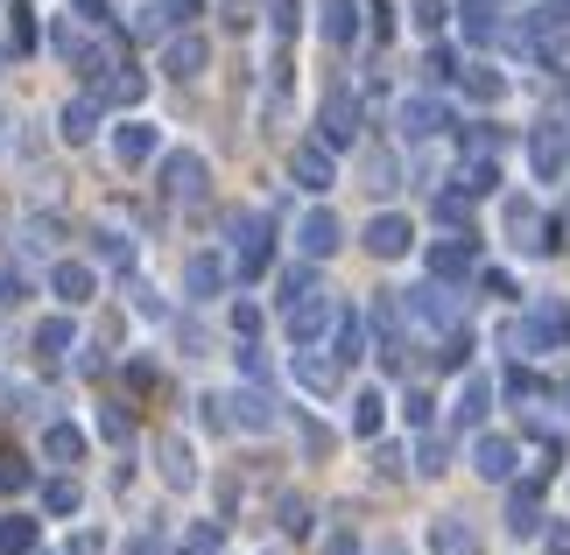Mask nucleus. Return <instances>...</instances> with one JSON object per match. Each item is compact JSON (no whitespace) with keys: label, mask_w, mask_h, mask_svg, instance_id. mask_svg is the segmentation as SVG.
<instances>
[{"label":"nucleus","mask_w":570,"mask_h":555,"mask_svg":"<svg viewBox=\"0 0 570 555\" xmlns=\"http://www.w3.org/2000/svg\"><path fill=\"white\" fill-rule=\"evenodd\" d=\"M500 218H508V232H514V247H529V254H542V247H557V226H542V218H535V205H529V197H508V211H500Z\"/></svg>","instance_id":"nucleus-10"},{"label":"nucleus","mask_w":570,"mask_h":555,"mask_svg":"<svg viewBox=\"0 0 570 555\" xmlns=\"http://www.w3.org/2000/svg\"><path fill=\"white\" fill-rule=\"evenodd\" d=\"M282 535H311V506L303 499H282Z\"/></svg>","instance_id":"nucleus-42"},{"label":"nucleus","mask_w":570,"mask_h":555,"mask_svg":"<svg viewBox=\"0 0 570 555\" xmlns=\"http://www.w3.org/2000/svg\"><path fill=\"white\" fill-rule=\"evenodd\" d=\"M282 317H289V338H296V345H317L324 330H332V317H338V303H332V296H317V288H311V296L282 303Z\"/></svg>","instance_id":"nucleus-4"},{"label":"nucleus","mask_w":570,"mask_h":555,"mask_svg":"<svg viewBox=\"0 0 570 555\" xmlns=\"http://www.w3.org/2000/svg\"><path fill=\"white\" fill-rule=\"evenodd\" d=\"M409 8H415V29H423V36L444 29V0H409Z\"/></svg>","instance_id":"nucleus-43"},{"label":"nucleus","mask_w":570,"mask_h":555,"mask_svg":"<svg viewBox=\"0 0 570 555\" xmlns=\"http://www.w3.org/2000/svg\"><path fill=\"white\" fill-rule=\"evenodd\" d=\"M0 555H36V521L29 514H0Z\"/></svg>","instance_id":"nucleus-31"},{"label":"nucleus","mask_w":570,"mask_h":555,"mask_svg":"<svg viewBox=\"0 0 570 555\" xmlns=\"http://www.w3.org/2000/svg\"><path fill=\"white\" fill-rule=\"evenodd\" d=\"M233 330H239V338H254V330H261V309L239 303V309H233Z\"/></svg>","instance_id":"nucleus-50"},{"label":"nucleus","mask_w":570,"mask_h":555,"mask_svg":"<svg viewBox=\"0 0 570 555\" xmlns=\"http://www.w3.org/2000/svg\"><path fill=\"white\" fill-rule=\"evenodd\" d=\"M550 555H570V527H550Z\"/></svg>","instance_id":"nucleus-57"},{"label":"nucleus","mask_w":570,"mask_h":555,"mask_svg":"<svg viewBox=\"0 0 570 555\" xmlns=\"http://www.w3.org/2000/svg\"><path fill=\"white\" fill-rule=\"evenodd\" d=\"M472 472L479 478H514V443L508 436H479L472 443Z\"/></svg>","instance_id":"nucleus-19"},{"label":"nucleus","mask_w":570,"mask_h":555,"mask_svg":"<svg viewBox=\"0 0 570 555\" xmlns=\"http://www.w3.org/2000/svg\"><path fill=\"white\" fill-rule=\"evenodd\" d=\"M233 239H239V275H261V268H268V218H233Z\"/></svg>","instance_id":"nucleus-12"},{"label":"nucleus","mask_w":570,"mask_h":555,"mask_svg":"<svg viewBox=\"0 0 570 555\" xmlns=\"http://www.w3.org/2000/svg\"><path fill=\"white\" fill-rule=\"evenodd\" d=\"M436 218H444V226H465V197H458V190L436 197Z\"/></svg>","instance_id":"nucleus-48"},{"label":"nucleus","mask_w":570,"mask_h":555,"mask_svg":"<svg viewBox=\"0 0 570 555\" xmlns=\"http://www.w3.org/2000/svg\"><path fill=\"white\" fill-rule=\"evenodd\" d=\"M226 408H233L226 422H233V429H247V436H268L275 422H282V415H275V394L261 387V380H254V387H239V394H233Z\"/></svg>","instance_id":"nucleus-5"},{"label":"nucleus","mask_w":570,"mask_h":555,"mask_svg":"<svg viewBox=\"0 0 570 555\" xmlns=\"http://www.w3.org/2000/svg\"><path fill=\"white\" fill-rule=\"evenodd\" d=\"M324 555H360V548H353V535H332V548H324Z\"/></svg>","instance_id":"nucleus-58"},{"label":"nucleus","mask_w":570,"mask_h":555,"mask_svg":"<svg viewBox=\"0 0 570 555\" xmlns=\"http://www.w3.org/2000/svg\"><path fill=\"white\" fill-rule=\"evenodd\" d=\"M239 373H247V380H268V359H261L254 345H239Z\"/></svg>","instance_id":"nucleus-49"},{"label":"nucleus","mask_w":570,"mask_h":555,"mask_svg":"<svg viewBox=\"0 0 570 555\" xmlns=\"http://www.w3.org/2000/svg\"><path fill=\"white\" fill-rule=\"evenodd\" d=\"M402 309H409L423 330H451V324H458V296H451V281H436V275H430L423 288H409Z\"/></svg>","instance_id":"nucleus-1"},{"label":"nucleus","mask_w":570,"mask_h":555,"mask_svg":"<svg viewBox=\"0 0 570 555\" xmlns=\"http://www.w3.org/2000/svg\"><path fill=\"white\" fill-rule=\"evenodd\" d=\"M169 14H197V0H169Z\"/></svg>","instance_id":"nucleus-60"},{"label":"nucleus","mask_w":570,"mask_h":555,"mask_svg":"<svg viewBox=\"0 0 570 555\" xmlns=\"http://www.w3.org/2000/svg\"><path fill=\"white\" fill-rule=\"evenodd\" d=\"M71 8H78V21H92V29L106 21V0H71Z\"/></svg>","instance_id":"nucleus-56"},{"label":"nucleus","mask_w":570,"mask_h":555,"mask_svg":"<svg viewBox=\"0 0 570 555\" xmlns=\"http://www.w3.org/2000/svg\"><path fill=\"white\" fill-rule=\"evenodd\" d=\"M563 402H570V387H563Z\"/></svg>","instance_id":"nucleus-61"},{"label":"nucleus","mask_w":570,"mask_h":555,"mask_svg":"<svg viewBox=\"0 0 570 555\" xmlns=\"http://www.w3.org/2000/svg\"><path fill=\"white\" fill-rule=\"evenodd\" d=\"M254 21V0H226V29H247Z\"/></svg>","instance_id":"nucleus-52"},{"label":"nucleus","mask_w":570,"mask_h":555,"mask_svg":"<svg viewBox=\"0 0 570 555\" xmlns=\"http://www.w3.org/2000/svg\"><path fill=\"white\" fill-rule=\"evenodd\" d=\"M529 155H535V169H542V176H563V135H557V127H550V135H535Z\"/></svg>","instance_id":"nucleus-37"},{"label":"nucleus","mask_w":570,"mask_h":555,"mask_svg":"<svg viewBox=\"0 0 570 555\" xmlns=\"http://www.w3.org/2000/svg\"><path fill=\"white\" fill-rule=\"evenodd\" d=\"M394 184H402V169H394V155H366V190L387 197Z\"/></svg>","instance_id":"nucleus-38"},{"label":"nucleus","mask_w":570,"mask_h":555,"mask_svg":"<svg viewBox=\"0 0 570 555\" xmlns=\"http://www.w3.org/2000/svg\"><path fill=\"white\" fill-rule=\"evenodd\" d=\"M465 359H472V338H465V330L451 324V330H444V351H436V366H444V373H458Z\"/></svg>","instance_id":"nucleus-40"},{"label":"nucleus","mask_w":570,"mask_h":555,"mask_svg":"<svg viewBox=\"0 0 570 555\" xmlns=\"http://www.w3.org/2000/svg\"><path fill=\"white\" fill-rule=\"evenodd\" d=\"M156 148H163L156 120H120V127H114V162H120V169H141Z\"/></svg>","instance_id":"nucleus-7"},{"label":"nucleus","mask_w":570,"mask_h":555,"mask_svg":"<svg viewBox=\"0 0 570 555\" xmlns=\"http://www.w3.org/2000/svg\"><path fill=\"white\" fill-rule=\"evenodd\" d=\"M487 408H493V380H487V373H472V380L465 387H458V429H472V422H487Z\"/></svg>","instance_id":"nucleus-24"},{"label":"nucleus","mask_w":570,"mask_h":555,"mask_svg":"<svg viewBox=\"0 0 570 555\" xmlns=\"http://www.w3.org/2000/svg\"><path fill=\"white\" fill-rule=\"evenodd\" d=\"M493 184H500V155H472V162L458 169V190L465 197H487Z\"/></svg>","instance_id":"nucleus-29"},{"label":"nucleus","mask_w":570,"mask_h":555,"mask_svg":"<svg viewBox=\"0 0 570 555\" xmlns=\"http://www.w3.org/2000/svg\"><path fill=\"white\" fill-rule=\"evenodd\" d=\"M374 555H409V548H402V542H394V535H387V542H381V548H374Z\"/></svg>","instance_id":"nucleus-59"},{"label":"nucleus","mask_w":570,"mask_h":555,"mask_svg":"<svg viewBox=\"0 0 570 555\" xmlns=\"http://www.w3.org/2000/svg\"><path fill=\"white\" fill-rule=\"evenodd\" d=\"M135 309H141V317H163V296H156V288H141V281H135Z\"/></svg>","instance_id":"nucleus-53"},{"label":"nucleus","mask_w":570,"mask_h":555,"mask_svg":"<svg viewBox=\"0 0 570 555\" xmlns=\"http://www.w3.org/2000/svg\"><path fill=\"white\" fill-rule=\"evenodd\" d=\"M458 78H465V92H472V99H500V92H508V78H500L493 63H472V71H458Z\"/></svg>","instance_id":"nucleus-36"},{"label":"nucleus","mask_w":570,"mask_h":555,"mask_svg":"<svg viewBox=\"0 0 570 555\" xmlns=\"http://www.w3.org/2000/svg\"><path fill=\"white\" fill-rule=\"evenodd\" d=\"M381 422H387V402H381L374 387H366L360 402H353V436H381Z\"/></svg>","instance_id":"nucleus-35"},{"label":"nucleus","mask_w":570,"mask_h":555,"mask_svg":"<svg viewBox=\"0 0 570 555\" xmlns=\"http://www.w3.org/2000/svg\"><path fill=\"white\" fill-rule=\"evenodd\" d=\"M430 275L436 281H465L472 275V239H444V247H430Z\"/></svg>","instance_id":"nucleus-26"},{"label":"nucleus","mask_w":570,"mask_h":555,"mask_svg":"<svg viewBox=\"0 0 570 555\" xmlns=\"http://www.w3.org/2000/svg\"><path fill=\"white\" fill-rule=\"evenodd\" d=\"M21 296H29V281H21V268H0V309H14Z\"/></svg>","instance_id":"nucleus-44"},{"label":"nucleus","mask_w":570,"mask_h":555,"mask_svg":"<svg viewBox=\"0 0 570 555\" xmlns=\"http://www.w3.org/2000/svg\"><path fill=\"white\" fill-rule=\"evenodd\" d=\"M430 555H479V527L458 521V514L430 521Z\"/></svg>","instance_id":"nucleus-18"},{"label":"nucleus","mask_w":570,"mask_h":555,"mask_svg":"<svg viewBox=\"0 0 570 555\" xmlns=\"http://www.w3.org/2000/svg\"><path fill=\"white\" fill-rule=\"evenodd\" d=\"M85 506V493H78V478H50L42 485V514H57V521H71Z\"/></svg>","instance_id":"nucleus-33"},{"label":"nucleus","mask_w":570,"mask_h":555,"mask_svg":"<svg viewBox=\"0 0 570 555\" xmlns=\"http://www.w3.org/2000/svg\"><path fill=\"white\" fill-rule=\"evenodd\" d=\"M458 14H465V36H472V42H493V36H500V8H493V0H465Z\"/></svg>","instance_id":"nucleus-34"},{"label":"nucleus","mask_w":570,"mask_h":555,"mask_svg":"<svg viewBox=\"0 0 570 555\" xmlns=\"http://www.w3.org/2000/svg\"><path fill=\"white\" fill-rule=\"evenodd\" d=\"M156 472H163L169 493H190V485H197V457H190L184 436H156Z\"/></svg>","instance_id":"nucleus-8"},{"label":"nucleus","mask_w":570,"mask_h":555,"mask_svg":"<svg viewBox=\"0 0 570 555\" xmlns=\"http://www.w3.org/2000/svg\"><path fill=\"white\" fill-rule=\"evenodd\" d=\"M127 555H169V548H163V535H135V542H127Z\"/></svg>","instance_id":"nucleus-55"},{"label":"nucleus","mask_w":570,"mask_h":555,"mask_svg":"<svg viewBox=\"0 0 570 555\" xmlns=\"http://www.w3.org/2000/svg\"><path fill=\"white\" fill-rule=\"evenodd\" d=\"M218 288H226V260H218V254H190L184 260V296L190 303H212Z\"/></svg>","instance_id":"nucleus-15"},{"label":"nucleus","mask_w":570,"mask_h":555,"mask_svg":"<svg viewBox=\"0 0 570 555\" xmlns=\"http://www.w3.org/2000/svg\"><path fill=\"white\" fill-rule=\"evenodd\" d=\"M8 36H14V50H36V21H29V8H14V29H8Z\"/></svg>","instance_id":"nucleus-45"},{"label":"nucleus","mask_w":570,"mask_h":555,"mask_svg":"<svg viewBox=\"0 0 570 555\" xmlns=\"http://www.w3.org/2000/svg\"><path fill=\"white\" fill-rule=\"evenodd\" d=\"M21 247H29V254H57L63 247V226H57L50 211H29V218H21Z\"/></svg>","instance_id":"nucleus-27"},{"label":"nucleus","mask_w":570,"mask_h":555,"mask_svg":"<svg viewBox=\"0 0 570 555\" xmlns=\"http://www.w3.org/2000/svg\"><path fill=\"white\" fill-rule=\"evenodd\" d=\"M99 436L127 450V443H135V422H127V408H99Z\"/></svg>","instance_id":"nucleus-41"},{"label":"nucleus","mask_w":570,"mask_h":555,"mask_svg":"<svg viewBox=\"0 0 570 555\" xmlns=\"http://www.w3.org/2000/svg\"><path fill=\"white\" fill-rule=\"evenodd\" d=\"M63 555H106V535H71V548Z\"/></svg>","instance_id":"nucleus-54"},{"label":"nucleus","mask_w":570,"mask_h":555,"mask_svg":"<svg viewBox=\"0 0 570 555\" xmlns=\"http://www.w3.org/2000/svg\"><path fill=\"white\" fill-rule=\"evenodd\" d=\"M430 408H436V402H430V394H423V387H415V394H409V402H402V415L415 422V429H423V422H430Z\"/></svg>","instance_id":"nucleus-47"},{"label":"nucleus","mask_w":570,"mask_h":555,"mask_svg":"<svg viewBox=\"0 0 570 555\" xmlns=\"http://www.w3.org/2000/svg\"><path fill=\"white\" fill-rule=\"evenodd\" d=\"M317 29H324V42H353L360 36V0H317Z\"/></svg>","instance_id":"nucleus-20"},{"label":"nucleus","mask_w":570,"mask_h":555,"mask_svg":"<svg viewBox=\"0 0 570 555\" xmlns=\"http://www.w3.org/2000/svg\"><path fill=\"white\" fill-rule=\"evenodd\" d=\"M303 450H311V457H324V450H332V436H324L317 422H303Z\"/></svg>","instance_id":"nucleus-51"},{"label":"nucleus","mask_w":570,"mask_h":555,"mask_svg":"<svg viewBox=\"0 0 570 555\" xmlns=\"http://www.w3.org/2000/svg\"><path fill=\"white\" fill-rule=\"evenodd\" d=\"M317 135H324V148H353V135H360V99L345 92V85H332V92H324Z\"/></svg>","instance_id":"nucleus-3"},{"label":"nucleus","mask_w":570,"mask_h":555,"mask_svg":"<svg viewBox=\"0 0 570 555\" xmlns=\"http://www.w3.org/2000/svg\"><path fill=\"white\" fill-rule=\"evenodd\" d=\"M296 380H303V394H338V359L317 351V345H303L296 351Z\"/></svg>","instance_id":"nucleus-16"},{"label":"nucleus","mask_w":570,"mask_h":555,"mask_svg":"<svg viewBox=\"0 0 570 555\" xmlns=\"http://www.w3.org/2000/svg\"><path fill=\"white\" fill-rule=\"evenodd\" d=\"M296 247L311 254V260H324V254H338V218L324 211V205H317V211H303V226H296Z\"/></svg>","instance_id":"nucleus-17"},{"label":"nucleus","mask_w":570,"mask_h":555,"mask_svg":"<svg viewBox=\"0 0 570 555\" xmlns=\"http://www.w3.org/2000/svg\"><path fill=\"white\" fill-rule=\"evenodd\" d=\"M141 92H148V78H141V71H120V78H99V85H92V99H99V106H135Z\"/></svg>","instance_id":"nucleus-28"},{"label":"nucleus","mask_w":570,"mask_h":555,"mask_svg":"<svg viewBox=\"0 0 570 555\" xmlns=\"http://www.w3.org/2000/svg\"><path fill=\"white\" fill-rule=\"evenodd\" d=\"M92 254L106 260V268H135V239L114 232V226H99V232H92Z\"/></svg>","instance_id":"nucleus-32"},{"label":"nucleus","mask_w":570,"mask_h":555,"mask_svg":"<svg viewBox=\"0 0 570 555\" xmlns=\"http://www.w3.org/2000/svg\"><path fill=\"white\" fill-rule=\"evenodd\" d=\"M29 345L42 351V359H63V351H71V345H78V324H71V309H63V317H42Z\"/></svg>","instance_id":"nucleus-23"},{"label":"nucleus","mask_w":570,"mask_h":555,"mask_svg":"<svg viewBox=\"0 0 570 555\" xmlns=\"http://www.w3.org/2000/svg\"><path fill=\"white\" fill-rule=\"evenodd\" d=\"M415 472H423V478H436V472H451V443H444V436H430L423 450H415Z\"/></svg>","instance_id":"nucleus-39"},{"label":"nucleus","mask_w":570,"mask_h":555,"mask_svg":"<svg viewBox=\"0 0 570 555\" xmlns=\"http://www.w3.org/2000/svg\"><path fill=\"white\" fill-rule=\"evenodd\" d=\"M535 527H542V499H535V485H514V493H508V535H514V542H529Z\"/></svg>","instance_id":"nucleus-22"},{"label":"nucleus","mask_w":570,"mask_h":555,"mask_svg":"<svg viewBox=\"0 0 570 555\" xmlns=\"http://www.w3.org/2000/svg\"><path fill=\"white\" fill-rule=\"evenodd\" d=\"M394 120H402V135H409V141H430V135H444V127H451V120H444V106H436L430 92L402 99V113H394Z\"/></svg>","instance_id":"nucleus-13"},{"label":"nucleus","mask_w":570,"mask_h":555,"mask_svg":"<svg viewBox=\"0 0 570 555\" xmlns=\"http://www.w3.org/2000/svg\"><path fill=\"white\" fill-rule=\"evenodd\" d=\"M92 288H99V275L85 268V260H57V268H50V296L63 309H85V303H92Z\"/></svg>","instance_id":"nucleus-11"},{"label":"nucleus","mask_w":570,"mask_h":555,"mask_svg":"<svg viewBox=\"0 0 570 555\" xmlns=\"http://www.w3.org/2000/svg\"><path fill=\"white\" fill-rule=\"evenodd\" d=\"M296 21H303L296 0H275V36H296Z\"/></svg>","instance_id":"nucleus-46"},{"label":"nucleus","mask_w":570,"mask_h":555,"mask_svg":"<svg viewBox=\"0 0 570 555\" xmlns=\"http://www.w3.org/2000/svg\"><path fill=\"white\" fill-rule=\"evenodd\" d=\"M205 36H169V50H163V71L177 78V85H190V78H205Z\"/></svg>","instance_id":"nucleus-14"},{"label":"nucleus","mask_w":570,"mask_h":555,"mask_svg":"<svg viewBox=\"0 0 570 555\" xmlns=\"http://www.w3.org/2000/svg\"><path fill=\"white\" fill-rule=\"evenodd\" d=\"M42 457L71 472V464L85 457V429H71V422H50V429H42Z\"/></svg>","instance_id":"nucleus-25"},{"label":"nucleus","mask_w":570,"mask_h":555,"mask_svg":"<svg viewBox=\"0 0 570 555\" xmlns=\"http://www.w3.org/2000/svg\"><path fill=\"white\" fill-rule=\"evenodd\" d=\"M332 338H338V351H332L338 366H353V359H366V324H360V317H332Z\"/></svg>","instance_id":"nucleus-30"},{"label":"nucleus","mask_w":570,"mask_h":555,"mask_svg":"<svg viewBox=\"0 0 570 555\" xmlns=\"http://www.w3.org/2000/svg\"><path fill=\"white\" fill-rule=\"evenodd\" d=\"M409 247H415L409 218L402 211H374V226H366V254H374V260H402Z\"/></svg>","instance_id":"nucleus-6"},{"label":"nucleus","mask_w":570,"mask_h":555,"mask_svg":"<svg viewBox=\"0 0 570 555\" xmlns=\"http://www.w3.org/2000/svg\"><path fill=\"white\" fill-rule=\"evenodd\" d=\"M57 135L71 141V148H78V141H92V135H99V99H92V92H85V99H71V106L57 113Z\"/></svg>","instance_id":"nucleus-21"},{"label":"nucleus","mask_w":570,"mask_h":555,"mask_svg":"<svg viewBox=\"0 0 570 555\" xmlns=\"http://www.w3.org/2000/svg\"><path fill=\"white\" fill-rule=\"evenodd\" d=\"M289 176H296L303 190H332L338 184V162H332V148H324V141H303L289 155Z\"/></svg>","instance_id":"nucleus-9"},{"label":"nucleus","mask_w":570,"mask_h":555,"mask_svg":"<svg viewBox=\"0 0 570 555\" xmlns=\"http://www.w3.org/2000/svg\"><path fill=\"white\" fill-rule=\"evenodd\" d=\"M205 155L197 148H177V155H163V197H177V205H197L205 197Z\"/></svg>","instance_id":"nucleus-2"}]
</instances>
